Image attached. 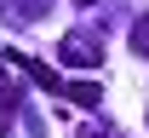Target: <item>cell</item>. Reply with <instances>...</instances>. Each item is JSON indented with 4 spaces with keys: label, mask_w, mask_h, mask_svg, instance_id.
<instances>
[{
    "label": "cell",
    "mask_w": 149,
    "mask_h": 138,
    "mask_svg": "<svg viewBox=\"0 0 149 138\" xmlns=\"http://www.w3.org/2000/svg\"><path fill=\"white\" fill-rule=\"evenodd\" d=\"M57 63H69V69L86 63V69H97V63H103V46H97L92 35H69L63 46H57Z\"/></svg>",
    "instance_id": "obj_1"
},
{
    "label": "cell",
    "mask_w": 149,
    "mask_h": 138,
    "mask_svg": "<svg viewBox=\"0 0 149 138\" xmlns=\"http://www.w3.org/2000/svg\"><path fill=\"white\" fill-rule=\"evenodd\" d=\"M6 58L17 63V69H23V75H29V81H35V86H46V92H63V81H57L52 69H46V63H35V58H29V52H6Z\"/></svg>",
    "instance_id": "obj_2"
},
{
    "label": "cell",
    "mask_w": 149,
    "mask_h": 138,
    "mask_svg": "<svg viewBox=\"0 0 149 138\" xmlns=\"http://www.w3.org/2000/svg\"><path fill=\"white\" fill-rule=\"evenodd\" d=\"M63 98L80 104V109H97V104H103V86H97V81H63Z\"/></svg>",
    "instance_id": "obj_3"
},
{
    "label": "cell",
    "mask_w": 149,
    "mask_h": 138,
    "mask_svg": "<svg viewBox=\"0 0 149 138\" xmlns=\"http://www.w3.org/2000/svg\"><path fill=\"white\" fill-rule=\"evenodd\" d=\"M12 115H17V86H0V132H12Z\"/></svg>",
    "instance_id": "obj_4"
},
{
    "label": "cell",
    "mask_w": 149,
    "mask_h": 138,
    "mask_svg": "<svg viewBox=\"0 0 149 138\" xmlns=\"http://www.w3.org/2000/svg\"><path fill=\"white\" fill-rule=\"evenodd\" d=\"M132 52H138V58H149V18L132 23Z\"/></svg>",
    "instance_id": "obj_5"
},
{
    "label": "cell",
    "mask_w": 149,
    "mask_h": 138,
    "mask_svg": "<svg viewBox=\"0 0 149 138\" xmlns=\"http://www.w3.org/2000/svg\"><path fill=\"white\" fill-rule=\"evenodd\" d=\"M92 138H120V132H92Z\"/></svg>",
    "instance_id": "obj_6"
},
{
    "label": "cell",
    "mask_w": 149,
    "mask_h": 138,
    "mask_svg": "<svg viewBox=\"0 0 149 138\" xmlns=\"http://www.w3.org/2000/svg\"><path fill=\"white\" fill-rule=\"evenodd\" d=\"M74 6H97V0H74Z\"/></svg>",
    "instance_id": "obj_7"
}]
</instances>
